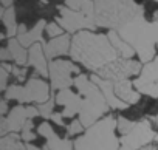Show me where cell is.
Returning a JSON list of instances; mask_svg holds the SVG:
<instances>
[{"label":"cell","mask_w":158,"mask_h":150,"mask_svg":"<svg viewBox=\"0 0 158 150\" xmlns=\"http://www.w3.org/2000/svg\"><path fill=\"white\" fill-rule=\"evenodd\" d=\"M118 118L109 115L79 136L74 141V150H119L121 142L115 135Z\"/></svg>","instance_id":"obj_4"},{"label":"cell","mask_w":158,"mask_h":150,"mask_svg":"<svg viewBox=\"0 0 158 150\" xmlns=\"http://www.w3.org/2000/svg\"><path fill=\"white\" fill-rule=\"evenodd\" d=\"M74 85L79 95L82 96V108L79 113V121L82 122L84 127H92L109 110V104L99 87L85 74H77L74 78Z\"/></svg>","instance_id":"obj_5"},{"label":"cell","mask_w":158,"mask_h":150,"mask_svg":"<svg viewBox=\"0 0 158 150\" xmlns=\"http://www.w3.org/2000/svg\"><path fill=\"white\" fill-rule=\"evenodd\" d=\"M133 87L141 95H147L150 98H158V82H146L138 78L133 81Z\"/></svg>","instance_id":"obj_25"},{"label":"cell","mask_w":158,"mask_h":150,"mask_svg":"<svg viewBox=\"0 0 158 150\" xmlns=\"http://www.w3.org/2000/svg\"><path fill=\"white\" fill-rule=\"evenodd\" d=\"M156 138V133L153 132L150 122L147 119H141L139 122H136L135 128L124 135L119 142H121V147L119 150H139L146 145H149L150 142H153Z\"/></svg>","instance_id":"obj_8"},{"label":"cell","mask_w":158,"mask_h":150,"mask_svg":"<svg viewBox=\"0 0 158 150\" xmlns=\"http://www.w3.org/2000/svg\"><path fill=\"white\" fill-rule=\"evenodd\" d=\"M28 63L39 73L42 76H50V71H48V63H47V54L44 50L42 43H34L33 47H30L28 51Z\"/></svg>","instance_id":"obj_16"},{"label":"cell","mask_w":158,"mask_h":150,"mask_svg":"<svg viewBox=\"0 0 158 150\" xmlns=\"http://www.w3.org/2000/svg\"><path fill=\"white\" fill-rule=\"evenodd\" d=\"M153 22H156V23H158V11L153 14Z\"/></svg>","instance_id":"obj_39"},{"label":"cell","mask_w":158,"mask_h":150,"mask_svg":"<svg viewBox=\"0 0 158 150\" xmlns=\"http://www.w3.org/2000/svg\"><path fill=\"white\" fill-rule=\"evenodd\" d=\"M135 125H136V122H133V121H130V119H127L124 116H118V125H116V128H118V132L123 136L127 135V133H130L135 128Z\"/></svg>","instance_id":"obj_26"},{"label":"cell","mask_w":158,"mask_h":150,"mask_svg":"<svg viewBox=\"0 0 158 150\" xmlns=\"http://www.w3.org/2000/svg\"><path fill=\"white\" fill-rule=\"evenodd\" d=\"M115 84V93L116 96L124 101L126 104L132 105V104H136L139 101V91H135L133 90V82H130L129 79L127 81H119V82H113Z\"/></svg>","instance_id":"obj_18"},{"label":"cell","mask_w":158,"mask_h":150,"mask_svg":"<svg viewBox=\"0 0 158 150\" xmlns=\"http://www.w3.org/2000/svg\"><path fill=\"white\" fill-rule=\"evenodd\" d=\"M65 6L73 11H81L89 16H95V3L93 0H65Z\"/></svg>","instance_id":"obj_22"},{"label":"cell","mask_w":158,"mask_h":150,"mask_svg":"<svg viewBox=\"0 0 158 150\" xmlns=\"http://www.w3.org/2000/svg\"><path fill=\"white\" fill-rule=\"evenodd\" d=\"M92 81L99 87V90L102 91V95H104V98H106V101H107V104H109L110 108L123 110V108H126V107L129 105V104H126L124 101H121V99L116 96V93H115V84H113L112 81H107V79L98 76V74H93Z\"/></svg>","instance_id":"obj_13"},{"label":"cell","mask_w":158,"mask_h":150,"mask_svg":"<svg viewBox=\"0 0 158 150\" xmlns=\"http://www.w3.org/2000/svg\"><path fill=\"white\" fill-rule=\"evenodd\" d=\"M84 130V125H82V122L79 121V119H74V121H71L70 122V125L67 127V133L70 135V136H74V135H79Z\"/></svg>","instance_id":"obj_30"},{"label":"cell","mask_w":158,"mask_h":150,"mask_svg":"<svg viewBox=\"0 0 158 150\" xmlns=\"http://www.w3.org/2000/svg\"><path fill=\"white\" fill-rule=\"evenodd\" d=\"M95 22L98 26L119 30L135 17L144 14V8L133 0H93Z\"/></svg>","instance_id":"obj_3"},{"label":"cell","mask_w":158,"mask_h":150,"mask_svg":"<svg viewBox=\"0 0 158 150\" xmlns=\"http://www.w3.org/2000/svg\"><path fill=\"white\" fill-rule=\"evenodd\" d=\"M8 76H10V71L3 67H0V88H2V91H6L8 88Z\"/></svg>","instance_id":"obj_31"},{"label":"cell","mask_w":158,"mask_h":150,"mask_svg":"<svg viewBox=\"0 0 158 150\" xmlns=\"http://www.w3.org/2000/svg\"><path fill=\"white\" fill-rule=\"evenodd\" d=\"M5 99H16L22 104L27 102H37V104H45L50 101V87L45 81L31 78L25 85H11L5 91Z\"/></svg>","instance_id":"obj_6"},{"label":"cell","mask_w":158,"mask_h":150,"mask_svg":"<svg viewBox=\"0 0 158 150\" xmlns=\"http://www.w3.org/2000/svg\"><path fill=\"white\" fill-rule=\"evenodd\" d=\"M27 150H39L36 145H33V144H27Z\"/></svg>","instance_id":"obj_38"},{"label":"cell","mask_w":158,"mask_h":150,"mask_svg":"<svg viewBox=\"0 0 158 150\" xmlns=\"http://www.w3.org/2000/svg\"><path fill=\"white\" fill-rule=\"evenodd\" d=\"M2 5H3V8H10L13 5V0H2Z\"/></svg>","instance_id":"obj_37"},{"label":"cell","mask_w":158,"mask_h":150,"mask_svg":"<svg viewBox=\"0 0 158 150\" xmlns=\"http://www.w3.org/2000/svg\"><path fill=\"white\" fill-rule=\"evenodd\" d=\"M0 150H27V145H23L19 135L11 133V135L2 136V139H0Z\"/></svg>","instance_id":"obj_24"},{"label":"cell","mask_w":158,"mask_h":150,"mask_svg":"<svg viewBox=\"0 0 158 150\" xmlns=\"http://www.w3.org/2000/svg\"><path fill=\"white\" fill-rule=\"evenodd\" d=\"M141 65L139 62L136 60H132V59H124V57H119L116 59L115 62L106 65L104 68H101L96 74L107 81H112V82H119V81H127L130 76H135V74L141 73Z\"/></svg>","instance_id":"obj_9"},{"label":"cell","mask_w":158,"mask_h":150,"mask_svg":"<svg viewBox=\"0 0 158 150\" xmlns=\"http://www.w3.org/2000/svg\"><path fill=\"white\" fill-rule=\"evenodd\" d=\"M47 34L50 36V39H54V37H59L62 36V26L57 25L56 22H51V23H47V28H45Z\"/></svg>","instance_id":"obj_29"},{"label":"cell","mask_w":158,"mask_h":150,"mask_svg":"<svg viewBox=\"0 0 158 150\" xmlns=\"http://www.w3.org/2000/svg\"><path fill=\"white\" fill-rule=\"evenodd\" d=\"M20 138H22L25 142H31V141L36 139V135H34V132H33V122H31V121H28V122L25 124Z\"/></svg>","instance_id":"obj_28"},{"label":"cell","mask_w":158,"mask_h":150,"mask_svg":"<svg viewBox=\"0 0 158 150\" xmlns=\"http://www.w3.org/2000/svg\"><path fill=\"white\" fill-rule=\"evenodd\" d=\"M50 119H53L57 125H62V127H64V115H62V113H53Z\"/></svg>","instance_id":"obj_33"},{"label":"cell","mask_w":158,"mask_h":150,"mask_svg":"<svg viewBox=\"0 0 158 150\" xmlns=\"http://www.w3.org/2000/svg\"><path fill=\"white\" fill-rule=\"evenodd\" d=\"M6 48H8V51H10V54H11L13 60H14L17 65L25 67V63L28 62V53H27L25 47H23L17 39H10V40H8Z\"/></svg>","instance_id":"obj_20"},{"label":"cell","mask_w":158,"mask_h":150,"mask_svg":"<svg viewBox=\"0 0 158 150\" xmlns=\"http://www.w3.org/2000/svg\"><path fill=\"white\" fill-rule=\"evenodd\" d=\"M116 31L135 50L141 62L149 63L155 59V45H158L156 22H147L144 14H141Z\"/></svg>","instance_id":"obj_2"},{"label":"cell","mask_w":158,"mask_h":150,"mask_svg":"<svg viewBox=\"0 0 158 150\" xmlns=\"http://www.w3.org/2000/svg\"><path fill=\"white\" fill-rule=\"evenodd\" d=\"M155 122H156V125H158V115H156V118H155Z\"/></svg>","instance_id":"obj_40"},{"label":"cell","mask_w":158,"mask_h":150,"mask_svg":"<svg viewBox=\"0 0 158 150\" xmlns=\"http://www.w3.org/2000/svg\"><path fill=\"white\" fill-rule=\"evenodd\" d=\"M48 71H50V81H51V87L54 90H64L68 88L74 79L71 78V74H79V68L70 62V60H51L48 65Z\"/></svg>","instance_id":"obj_10"},{"label":"cell","mask_w":158,"mask_h":150,"mask_svg":"<svg viewBox=\"0 0 158 150\" xmlns=\"http://www.w3.org/2000/svg\"><path fill=\"white\" fill-rule=\"evenodd\" d=\"M0 57H2L3 62H5V60H13V57H11L8 48H2V51H0Z\"/></svg>","instance_id":"obj_34"},{"label":"cell","mask_w":158,"mask_h":150,"mask_svg":"<svg viewBox=\"0 0 158 150\" xmlns=\"http://www.w3.org/2000/svg\"><path fill=\"white\" fill-rule=\"evenodd\" d=\"M27 74H28L27 67H22V68L14 67V68H13V76L17 79V82H23V81H25V78H27Z\"/></svg>","instance_id":"obj_32"},{"label":"cell","mask_w":158,"mask_h":150,"mask_svg":"<svg viewBox=\"0 0 158 150\" xmlns=\"http://www.w3.org/2000/svg\"><path fill=\"white\" fill-rule=\"evenodd\" d=\"M42 150H50V148H47V147H44V148H42Z\"/></svg>","instance_id":"obj_41"},{"label":"cell","mask_w":158,"mask_h":150,"mask_svg":"<svg viewBox=\"0 0 158 150\" xmlns=\"http://www.w3.org/2000/svg\"><path fill=\"white\" fill-rule=\"evenodd\" d=\"M57 10H59L60 16L56 20L68 33L93 31L98 26L95 22V16H89V14L81 13V11H73L67 6H57Z\"/></svg>","instance_id":"obj_7"},{"label":"cell","mask_w":158,"mask_h":150,"mask_svg":"<svg viewBox=\"0 0 158 150\" xmlns=\"http://www.w3.org/2000/svg\"><path fill=\"white\" fill-rule=\"evenodd\" d=\"M70 37L67 34H62L59 37L50 39L47 43H44V50L48 59H54L57 56H64L70 53Z\"/></svg>","instance_id":"obj_17"},{"label":"cell","mask_w":158,"mask_h":150,"mask_svg":"<svg viewBox=\"0 0 158 150\" xmlns=\"http://www.w3.org/2000/svg\"><path fill=\"white\" fill-rule=\"evenodd\" d=\"M47 28V22L45 20H39L31 30H27L25 25H19V31H17V40L25 47H33L34 43H40L42 42V33Z\"/></svg>","instance_id":"obj_14"},{"label":"cell","mask_w":158,"mask_h":150,"mask_svg":"<svg viewBox=\"0 0 158 150\" xmlns=\"http://www.w3.org/2000/svg\"><path fill=\"white\" fill-rule=\"evenodd\" d=\"M107 36H109V39H110V43L113 45V48L118 51V54H119L121 57H124V59H132V57H133L135 50L118 34L116 30H110Z\"/></svg>","instance_id":"obj_19"},{"label":"cell","mask_w":158,"mask_h":150,"mask_svg":"<svg viewBox=\"0 0 158 150\" xmlns=\"http://www.w3.org/2000/svg\"><path fill=\"white\" fill-rule=\"evenodd\" d=\"M56 104L62 105V115L64 118H73L76 113H81L82 108V98L81 95L73 93L70 88H64L59 90L56 95Z\"/></svg>","instance_id":"obj_12"},{"label":"cell","mask_w":158,"mask_h":150,"mask_svg":"<svg viewBox=\"0 0 158 150\" xmlns=\"http://www.w3.org/2000/svg\"><path fill=\"white\" fill-rule=\"evenodd\" d=\"M139 79L146 82H158V57L146 63L139 73Z\"/></svg>","instance_id":"obj_23"},{"label":"cell","mask_w":158,"mask_h":150,"mask_svg":"<svg viewBox=\"0 0 158 150\" xmlns=\"http://www.w3.org/2000/svg\"><path fill=\"white\" fill-rule=\"evenodd\" d=\"M139 150H158V145L149 144V145H146V147H143V148H139Z\"/></svg>","instance_id":"obj_36"},{"label":"cell","mask_w":158,"mask_h":150,"mask_svg":"<svg viewBox=\"0 0 158 150\" xmlns=\"http://www.w3.org/2000/svg\"><path fill=\"white\" fill-rule=\"evenodd\" d=\"M39 115L40 116H44L45 119H48V118H51V115H53V108H54V101L53 99H50V101H47L45 104H39Z\"/></svg>","instance_id":"obj_27"},{"label":"cell","mask_w":158,"mask_h":150,"mask_svg":"<svg viewBox=\"0 0 158 150\" xmlns=\"http://www.w3.org/2000/svg\"><path fill=\"white\" fill-rule=\"evenodd\" d=\"M70 56L81 62L85 68L98 73L106 65L119 59L118 51L110 43L109 36L96 34L93 31H79L71 39Z\"/></svg>","instance_id":"obj_1"},{"label":"cell","mask_w":158,"mask_h":150,"mask_svg":"<svg viewBox=\"0 0 158 150\" xmlns=\"http://www.w3.org/2000/svg\"><path fill=\"white\" fill-rule=\"evenodd\" d=\"M37 132H39V135H42L47 139V145L45 147L50 148V150H73V147H74V144H71L68 139L59 138L48 122H42L39 125Z\"/></svg>","instance_id":"obj_15"},{"label":"cell","mask_w":158,"mask_h":150,"mask_svg":"<svg viewBox=\"0 0 158 150\" xmlns=\"http://www.w3.org/2000/svg\"><path fill=\"white\" fill-rule=\"evenodd\" d=\"M6 111H8V102H6V99H2V102H0V115L5 116Z\"/></svg>","instance_id":"obj_35"},{"label":"cell","mask_w":158,"mask_h":150,"mask_svg":"<svg viewBox=\"0 0 158 150\" xmlns=\"http://www.w3.org/2000/svg\"><path fill=\"white\" fill-rule=\"evenodd\" d=\"M155 2H158V0H155Z\"/></svg>","instance_id":"obj_42"},{"label":"cell","mask_w":158,"mask_h":150,"mask_svg":"<svg viewBox=\"0 0 158 150\" xmlns=\"http://www.w3.org/2000/svg\"><path fill=\"white\" fill-rule=\"evenodd\" d=\"M2 22L5 25L6 36L10 39H13V36H16L17 31H19V25L16 22V10L13 6H10L6 10H2Z\"/></svg>","instance_id":"obj_21"},{"label":"cell","mask_w":158,"mask_h":150,"mask_svg":"<svg viewBox=\"0 0 158 150\" xmlns=\"http://www.w3.org/2000/svg\"><path fill=\"white\" fill-rule=\"evenodd\" d=\"M37 115H39V108L37 107L17 105V107L11 108V111L8 113V116H3V118H5V124H6L8 132L17 133V132H22L23 127H25V124L28 121H31Z\"/></svg>","instance_id":"obj_11"}]
</instances>
